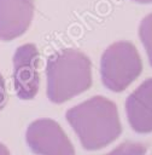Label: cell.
Masks as SVG:
<instances>
[{
  "mask_svg": "<svg viewBox=\"0 0 152 155\" xmlns=\"http://www.w3.org/2000/svg\"><path fill=\"white\" fill-rule=\"evenodd\" d=\"M66 120L87 150L106 147L117 139L122 131L116 104L101 96L70 108L66 111Z\"/></svg>",
  "mask_w": 152,
  "mask_h": 155,
  "instance_id": "cell-1",
  "label": "cell"
},
{
  "mask_svg": "<svg viewBox=\"0 0 152 155\" xmlns=\"http://www.w3.org/2000/svg\"><path fill=\"white\" fill-rule=\"evenodd\" d=\"M46 76L48 99L60 104L90 87L92 64L84 53L63 48L49 56Z\"/></svg>",
  "mask_w": 152,
  "mask_h": 155,
  "instance_id": "cell-2",
  "label": "cell"
},
{
  "mask_svg": "<svg viewBox=\"0 0 152 155\" xmlns=\"http://www.w3.org/2000/svg\"><path fill=\"white\" fill-rule=\"evenodd\" d=\"M141 58L133 44L117 41L110 45L100 59L103 84L113 92L125 90L141 73Z\"/></svg>",
  "mask_w": 152,
  "mask_h": 155,
  "instance_id": "cell-3",
  "label": "cell"
},
{
  "mask_svg": "<svg viewBox=\"0 0 152 155\" xmlns=\"http://www.w3.org/2000/svg\"><path fill=\"white\" fill-rule=\"evenodd\" d=\"M25 140L36 155H75L70 139L52 119L42 117L33 121L27 128Z\"/></svg>",
  "mask_w": 152,
  "mask_h": 155,
  "instance_id": "cell-4",
  "label": "cell"
},
{
  "mask_svg": "<svg viewBox=\"0 0 152 155\" xmlns=\"http://www.w3.org/2000/svg\"><path fill=\"white\" fill-rule=\"evenodd\" d=\"M40 54L34 44L19 46L13 54V85L19 99H33L40 87Z\"/></svg>",
  "mask_w": 152,
  "mask_h": 155,
  "instance_id": "cell-5",
  "label": "cell"
},
{
  "mask_svg": "<svg viewBox=\"0 0 152 155\" xmlns=\"http://www.w3.org/2000/svg\"><path fill=\"white\" fill-rule=\"evenodd\" d=\"M34 16V0H0V40L23 35Z\"/></svg>",
  "mask_w": 152,
  "mask_h": 155,
  "instance_id": "cell-6",
  "label": "cell"
},
{
  "mask_svg": "<svg viewBox=\"0 0 152 155\" xmlns=\"http://www.w3.org/2000/svg\"><path fill=\"white\" fill-rule=\"evenodd\" d=\"M129 125L138 133L152 132V79L145 80L125 102Z\"/></svg>",
  "mask_w": 152,
  "mask_h": 155,
  "instance_id": "cell-7",
  "label": "cell"
},
{
  "mask_svg": "<svg viewBox=\"0 0 152 155\" xmlns=\"http://www.w3.org/2000/svg\"><path fill=\"white\" fill-rule=\"evenodd\" d=\"M139 36L145 46L150 64L152 65V13L147 15L140 23Z\"/></svg>",
  "mask_w": 152,
  "mask_h": 155,
  "instance_id": "cell-8",
  "label": "cell"
},
{
  "mask_svg": "<svg viewBox=\"0 0 152 155\" xmlns=\"http://www.w3.org/2000/svg\"><path fill=\"white\" fill-rule=\"evenodd\" d=\"M146 147L141 143L124 142L106 155H145Z\"/></svg>",
  "mask_w": 152,
  "mask_h": 155,
  "instance_id": "cell-9",
  "label": "cell"
},
{
  "mask_svg": "<svg viewBox=\"0 0 152 155\" xmlns=\"http://www.w3.org/2000/svg\"><path fill=\"white\" fill-rule=\"evenodd\" d=\"M7 102V93H6V85H5V79L0 74V111L4 109Z\"/></svg>",
  "mask_w": 152,
  "mask_h": 155,
  "instance_id": "cell-10",
  "label": "cell"
},
{
  "mask_svg": "<svg viewBox=\"0 0 152 155\" xmlns=\"http://www.w3.org/2000/svg\"><path fill=\"white\" fill-rule=\"evenodd\" d=\"M0 155H10V150L2 143H0Z\"/></svg>",
  "mask_w": 152,
  "mask_h": 155,
  "instance_id": "cell-11",
  "label": "cell"
},
{
  "mask_svg": "<svg viewBox=\"0 0 152 155\" xmlns=\"http://www.w3.org/2000/svg\"><path fill=\"white\" fill-rule=\"evenodd\" d=\"M135 2H139V4H151L152 0H133Z\"/></svg>",
  "mask_w": 152,
  "mask_h": 155,
  "instance_id": "cell-12",
  "label": "cell"
}]
</instances>
